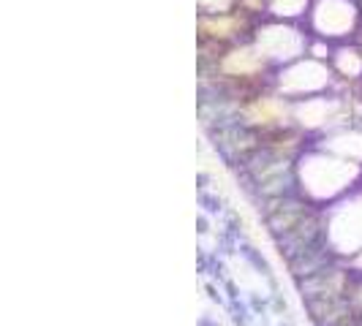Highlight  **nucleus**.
I'll list each match as a JSON object with an SVG mask.
<instances>
[{"label":"nucleus","instance_id":"20e7f679","mask_svg":"<svg viewBox=\"0 0 362 326\" xmlns=\"http://www.w3.org/2000/svg\"><path fill=\"white\" fill-rule=\"evenodd\" d=\"M273 87L281 96H286L292 103H297V101H305V98H316V96H324V93H332L335 74H332L330 63L305 55L300 60L278 68Z\"/></svg>","mask_w":362,"mask_h":326},{"label":"nucleus","instance_id":"f257e3e1","mask_svg":"<svg viewBox=\"0 0 362 326\" xmlns=\"http://www.w3.org/2000/svg\"><path fill=\"white\" fill-rule=\"evenodd\" d=\"M357 190H362V163L346 161L316 144L297 158V193L311 204L330 209Z\"/></svg>","mask_w":362,"mask_h":326},{"label":"nucleus","instance_id":"423d86ee","mask_svg":"<svg viewBox=\"0 0 362 326\" xmlns=\"http://www.w3.org/2000/svg\"><path fill=\"white\" fill-rule=\"evenodd\" d=\"M235 109H237V122L256 131L259 136L289 128V125H297L294 122V103L286 96H281L275 87H267V90H259V93L242 98L235 103Z\"/></svg>","mask_w":362,"mask_h":326},{"label":"nucleus","instance_id":"1a4fd4ad","mask_svg":"<svg viewBox=\"0 0 362 326\" xmlns=\"http://www.w3.org/2000/svg\"><path fill=\"white\" fill-rule=\"evenodd\" d=\"M240 253H242V256H245V259H248V261H251V264L256 266L259 272H262L264 278H270V275H273V272H270V266H267V261H264L262 256L256 253V247H251V244H242V247H240Z\"/></svg>","mask_w":362,"mask_h":326},{"label":"nucleus","instance_id":"f8f14e48","mask_svg":"<svg viewBox=\"0 0 362 326\" xmlns=\"http://www.w3.org/2000/svg\"><path fill=\"white\" fill-rule=\"evenodd\" d=\"M199 234H210V223H207V215H199Z\"/></svg>","mask_w":362,"mask_h":326},{"label":"nucleus","instance_id":"0eeeda50","mask_svg":"<svg viewBox=\"0 0 362 326\" xmlns=\"http://www.w3.org/2000/svg\"><path fill=\"white\" fill-rule=\"evenodd\" d=\"M330 68L335 74V79L351 87L362 84V49L357 41H343L335 44L332 58H330Z\"/></svg>","mask_w":362,"mask_h":326},{"label":"nucleus","instance_id":"9d476101","mask_svg":"<svg viewBox=\"0 0 362 326\" xmlns=\"http://www.w3.org/2000/svg\"><path fill=\"white\" fill-rule=\"evenodd\" d=\"M248 307H251L254 315H267V313H270V296L264 299V296H259V294L254 291V294H248Z\"/></svg>","mask_w":362,"mask_h":326},{"label":"nucleus","instance_id":"f03ea898","mask_svg":"<svg viewBox=\"0 0 362 326\" xmlns=\"http://www.w3.org/2000/svg\"><path fill=\"white\" fill-rule=\"evenodd\" d=\"M259 27V20L245 11H221V14H196V49L199 63H213L223 49L251 41Z\"/></svg>","mask_w":362,"mask_h":326},{"label":"nucleus","instance_id":"9b49d317","mask_svg":"<svg viewBox=\"0 0 362 326\" xmlns=\"http://www.w3.org/2000/svg\"><path fill=\"white\" fill-rule=\"evenodd\" d=\"M207 296H210V302H216V305H223L221 285H218V288H216V283H207Z\"/></svg>","mask_w":362,"mask_h":326},{"label":"nucleus","instance_id":"39448f33","mask_svg":"<svg viewBox=\"0 0 362 326\" xmlns=\"http://www.w3.org/2000/svg\"><path fill=\"white\" fill-rule=\"evenodd\" d=\"M254 44L264 52V58L275 65V71L289 65V63L300 60L308 55V44L311 33L302 22H281V20H262Z\"/></svg>","mask_w":362,"mask_h":326},{"label":"nucleus","instance_id":"ddd939ff","mask_svg":"<svg viewBox=\"0 0 362 326\" xmlns=\"http://www.w3.org/2000/svg\"><path fill=\"white\" fill-rule=\"evenodd\" d=\"M357 305L362 307V278H360V288H357Z\"/></svg>","mask_w":362,"mask_h":326},{"label":"nucleus","instance_id":"6e6552de","mask_svg":"<svg viewBox=\"0 0 362 326\" xmlns=\"http://www.w3.org/2000/svg\"><path fill=\"white\" fill-rule=\"evenodd\" d=\"M313 0H270V17L281 22H305Z\"/></svg>","mask_w":362,"mask_h":326},{"label":"nucleus","instance_id":"7ed1b4c3","mask_svg":"<svg viewBox=\"0 0 362 326\" xmlns=\"http://www.w3.org/2000/svg\"><path fill=\"white\" fill-rule=\"evenodd\" d=\"M302 25L311 36L330 44L354 41L362 30V8L357 0H313Z\"/></svg>","mask_w":362,"mask_h":326},{"label":"nucleus","instance_id":"4468645a","mask_svg":"<svg viewBox=\"0 0 362 326\" xmlns=\"http://www.w3.org/2000/svg\"><path fill=\"white\" fill-rule=\"evenodd\" d=\"M354 41H357V44H360V49H362V30H360V36H357V39H354Z\"/></svg>","mask_w":362,"mask_h":326}]
</instances>
